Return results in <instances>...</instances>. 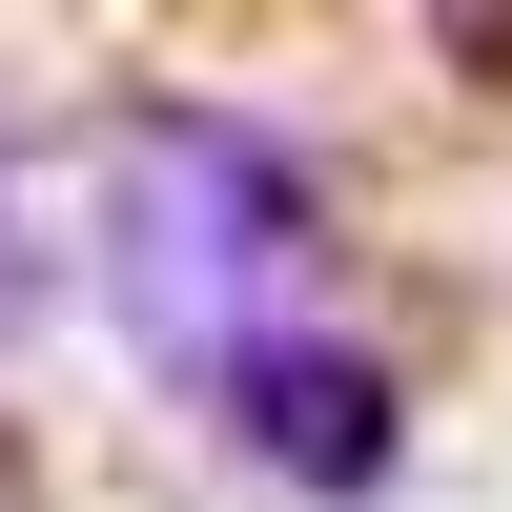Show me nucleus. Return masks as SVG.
I'll return each instance as SVG.
<instances>
[{
    "label": "nucleus",
    "mask_w": 512,
    "mask_h": 512,
    "mask_svg": "<svg viewBox=\"0 0 512 512\" xmlns=\"http://www.w3.org/2000/svg\"><path fill=\"white\" fill-rule=\"evenodd\" d=\"M82 267H103L123 369H144L164 410H205V431H226L267 349L349 328V205H328V164L287 144V123L185 103V82H164V103H123V123H103Z\"/></svg>",
    "instance_id": "f257e3e1"
},
{
    "label": "nucleus",
    "mask_w": 512,
    "mask_h": 512,
    "mask_svg": "<svg viewBox=\"0 0 512 512\" xmlns=\"http://www.w3.org/2000/svg\"><path fill=\"white\" fill-rule=\"evenodd\" d=\"M226 451H246L267 492H308V512H369V492H390V451H410V369L369 349V328H308V349L246 369Z\"/></svg>",
    "instance_id": "f03ea898"
},
{
    "label": "nucleus",
    "mask_w": 512,
    "mask_h": 512,
    "mask_svg": "<svg viewBox=\"0 0 512 512\" xmlns=\"http://www.w3.org/2000/svg\"><path fill=\"white\" fill-rule=\"evenodd\" d=\"M21 287H41V226H21V144H0V349H21Z\"/></svg>",
    "instance_id": "7ed1b4c3"
},
{
    "label": "nucleus",
    "mask_w": 512,
    "mask_h": 512,
    "mask_svg": "<svg viewBox=\"0 0 512 512\" xmlns=\"http://www.w3.org/2000/svg\"><path fill=\"white\" fill-rule=\"evenodd\" d=\"M0 512H21V451H0Z\"/></svg>",
    "instance_id": "20e7f679"
}]
</instances>
